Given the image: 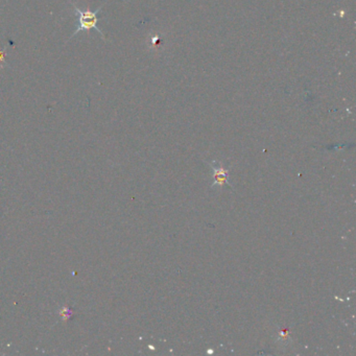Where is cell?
Masks as SVG:
<instances>
[{
    "instance_id": "2",
    "label": "cell",
    "mask_w": 356,
    "mask_h": 356,
    "mask_svg": "<svg viewBox=\"0 0 356 356\" xmlns=\"http://www.w3.org/2000/svg\"><path fill=\"white\" fill-rule=\"evenodd\" d=\"M6 49H8V46H4L3 49H0V68H3L4 66H8V63H6Z\"/></svg>"
},
{
    "instance_id": "1",
    "label": "cell",
    "mask_w": 356,
    "mask_h": 356,
    "mask_svg": "<svg viewBox=\"0 0 356 356\" xmlns=\"http://www.w3.org/2000/svg\"><path fill=\"white\" fill-rule=\"evenodd\" d=\"M71 6L73 9V12L75 13V15L79 16V24L77 26V29H75V31L73 32L71 37L68 40H71L75 35H77V33H79L81 32H83V31L87 32V31H90V30H97L101 35V38L105 40L104 32H102V31L97 26V22H98L97 14L101 11L104 4L100 5L99 8L97 10H95V11L81 10L74 3H71Z\"/></svg>"
}]
</instances>
